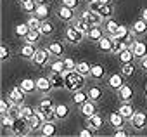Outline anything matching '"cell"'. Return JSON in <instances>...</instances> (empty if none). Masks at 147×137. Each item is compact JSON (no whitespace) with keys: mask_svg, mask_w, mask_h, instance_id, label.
Masks as SVG:
<instances>
[{"mask_svg":"<svg viewBox=\"0 0 147 137\" xmlns=\"http://www.w3.org/2000/svg\"><path fill=\"white\" fill-rule=\"evenodd\" d=\"M85 77L82 73H78L76 70L73 71H66L64 73V89L69 90V92H75V90H80L85 87Z\"/></svg>","mask_w":147,"mask_h":137,"instance_id":"6da1fadb","label":"cell"},{"mask_svg":"<svg viewBox=\"0 0 147 137\" xmlns=\"http://www.w3.org/2000/svg\"><path fill=\"white\" fill-rule=\"evenodd\" d=\"M85 37H87V35H85L83 31H80L75 24H69V26L66 28V31H64V40H66L69 45H80Z\"/></svg>","mask_w":147,"mask_h":137,"instance_id":"7a4b0ae2","label":"cell"},{"mask_svg":"<svg viewBox=\"0 0 147 137\" xmlns=\"http://www.w3.org/2000/svg\"><path fill=\"white\" fill-rule=\"evenodd\" d=\"M113 38H114V40H118V42H123L125 45H128V47H130L137 37L131 33V30H130V28H126V26L119 24V28L116 30V33L113 35Z\"/></svg>","mask_w":147,"mask_h":137,"instance_id":"3957f363","label":"cell"},{"mask_svg":"<svg viewBox=\"0 0 147 137\" xmlns=\"http://www.w3.org/2000/svg\"><path fill=\"white\" fill-rule=\"evenodd\" d=\"M50 57H52V54L49 52V49H36V52H35V56H33V59H31V62H33V66H36V68H45L49 62H50Z\"/></svg>","mask_w":147,"mask_h":137,"instance_id":"277c9868","label":"cell"},{"mask_svg":"<svg viewBox=\"0 0 147 137\" xmlns=\"http://www.w3.org/2000/svg\"><path fill=\"white\" fill-rule=\"evenodd\" d=\"M11 134H14V135H28V134H31L30 121H28L26 118H23V116L14 118V125H12Z\"/></svg>","mask_w":147,"mask_h":137,"instance_id":"5b68a950","label":"cell"},{"mask_svg":"<svg viewBox=\"0 0 147 137\" xmlns=\"http://www.w3.org/2000/svg\"><path fill=\"white\" fill-rule=\"evenodd\" d=\"M128 121H130V125H131L137 132H140V130H144V128L147 127V113H145V111H135L133 116H131Z\"/></svg>","mask_w":147,"mask_h":137,"instance_id":"8992f818","label":"cell"},{"mask_svg":"<svg viewBox=\"0 0 147 137\" xmlns=\"http://www.w3.org/2000/svg\"><path fill=\"white\" fill-rule=\"evenodd\" d=\"M55 16L61 19V21H64V23H73L75 21V9H71V7H66V5H59L57 9H55Z\"/></svg>","mask_w":147,"mask_h":137,"instance_id":"52a82bcc","label":"cell"},{"mask_svg":"<svg viewBox=\"0 0 147 137\" xmlns=\"http://www.w3.org/2000/svg\"><path fill=\"white\" fill-rule=\"evenodd\" d=\"M80 18L85 19V21H88L90 26H100V24L104 23V18H102L99 12H94V11H90V9L83 11V12L80 14Z\"/></svg>","mask_w":147,"mask_h":137,"instance_id":"ba28073f","label":"cell"},{"mask_svg":"<svg viewBox=\"0 0 147 137\" xmlns=\"http://www.w3.org/2000/svg\"><path fill=\"white\" fill-rule=\"evenodd\" d=\"M36 113L43 118V121H54L55 118V106H36Z\"/></svg>","mask_w":147,"mask_h":137,"instance_id":"9c48e42d","label":"cell"},{"mask_svg":"<svg viewBox=\"0 0 147 137\" xmlns=\"http://www.w3.org/2000/svg\"><path fill=\"white\" fill-rule=\"evenodd\" d=\"M97 49L100 50V52H109V54H113V49H114V38L111 37V35H104L99 42H97Z\"/></svg>","mask_w":147,"mask_h":137,"instance_id":"30bf717a","label":"cell"},{"mask_svg":"<svg viewBox=\"0 0 147 137\" xmlns=\"http://www.w3.org/2000/svg\"><path fill=\"white\" fill-rule=\"evenodd\" d=\"M107 85H109V89H113V90L118 92L125 85V77L121 75V71L119 73H111L109 78H107Z\"/></svg>","mask_w":147,"mask_h":137,"instance_id":"8fae6325","label":"cell"},{"mask_svg":"<svg viewBox=\"0 0 147 137\" xmlns=\"http://www.w3.org/2000/svg\"><path fill=\"white\" fill-rule=\"evenodd\" d=\"M52 89H54V87H52V82H50L49 77H40V78H36V90H38L40 94L47 96V94H50Z\"/></svg>","mask_w":147,"mask_h":137,"instance_id":"7c38bea8","label":"cell"},{"mask_svg":"<svg viewBox=\"0 0 147 137\" xmlns=\"http://www.w3.org/2000/svg\"><path fill=\"white\" fill-rule=\"evenodd\" d=\"M125 121H126V118H125L119 111H114V113H111V115L107 116V123H109L113 128H123V127H125Z\"/></svg>","mask_w":147,"mask_h":137,"instance_id":"4fadbf2b","label":"cell"},{"mask_svg":"<svg viewBox=\"0 0 147 137\" xmlns=\"http://www.w3.org/2000/svg\"><path fill=\"white\" fill-rule=\"evenodd\" d=\"M104 125H106V120H104V116H100L99 113H95L94 116L87 118V127H90L94 132H97V130L104 128Z\"/></svg>","mask_w":147,"mask_h":137,"instance_id":"5bb4252c","label":"cell"},{"mask_svg":"<svg viewBox=\"0 0 147 137\" xmlns=\"http://www.w3.org/2000/svg\"><path fill=\"white\" fill-rule=\"evenodd\" d=\"M130 47H131V50H133L135 59H140V57H144V56L147 54V43L142 42V40H137V38H135Z\"/></svg>","mask_w":147,"mask_h":137,"instance_id":"9a60e30c","label":"cell"},{"mask_svg":"<svg viewBox=\"0 0 147 137\" xmlns=\"http://www.w3.org/2000/svg\"><path fill=\"white\" fill-rule=\"evenodd\" d=\"M9 99L12 101V102H16V104H24V96H26V92L18 85V87H12L11 90H9Z\"/></svg>","mask_w":147,"mask_h":137,"instance_id":"2e32d148","label":"cell"},{"mask_svg":"<svg viewBox=\"0 0 147 137\" xmlns=\"http://www.w3.org/2000/svg\"><path fill=\"white\" fill-rule=\"evenodd\" d=\"M131 33L135 35V37H144V35H147V21L145 19H142V18H138L133 24H131Z\"/></svg>","mask_w":147,"mask_h":137,"instance_id":"e0dca14e","label":"cell"},{"mask_svg":"<svg viewBox=\"0 0 147 137\" xmlns=\"http://www.w3.org/2000/svg\"><path fill=\"white\" fill-rule=\"evenodd\" d=\"M88 99H90V97H88V92H87V90H83V89H80V90H75V92H71V101L75 102L78 108H80L82 104H85Z\"/></svg>","mask_w":147,"mask_h":137,"instance_id":"ac0fdd59","label":"cell"},{"mask_svg":"<svg viewBox=\"0 0 147 137\" xmlns=\"http://www.w3.org/2000/svg\"><path fill=\"white\" fill-rule=\"evenodd\" d=\"M35 52H36V47H35V43H30V42H24V45H21V49H19V56L28 61L33 59Z\"/></svg>","mask_w":147,"mask_h":137,"instance_id":"d6986e66","label":"cell"},{"mask_svg":"<svg viewBox=\"0 0 147 137\" xmlns=\"http://www.w3.org/2000/svg\"><path fill=\"white\" fill-rule=\"evenodd\" d=\"M80 113L85 116V118H90V116H94L95 113H97V106H95V101H87L85 104H82L80 106Z\"/></svg>","mask_w":147,"mask_h":137,"instance_id":"ffe728a7","label":"cell"},{"mask_svg":"<svg viewBox=\"0 0 147 137\" xmlns=\"http://www.w3.org/2000/svg\"><path fill=\"white\" fill-rule=\"evenodd\" d=\"M47 49L52 54V57H64V45H62V42H50Z\"/></svg>","mask_w":147,"mask_h":137,"instance_id":"44dd1931","label":"cell"},{"mask_svg":"<svg viewBox=\"0 0 147 137\" xmlns=\"http://www.w3.org/2000/svg\"><path fill=\"white\" fill-rule=\"evenodd\" d=\"M104 35H106L104 28H100V26H92V28H90V31L87 33V38L97 43V42H99V40H100V38H102Z\"/></svg>","mask_w":147,"mask_h":137,"instance_id":"7402d4cb","label":"cell"},{"mask_svg":"<svg viewBox=\"0 0 147 137\" xmlns=\"http://www.w3.org/2000/svg\"><path fill=\"white\" fill-rule=\"evenodd\" d=\"M40 134H42L43 137H52V135H55V134H57L55 123H54V121H43V125H42V128H40Z\"/></svg>","mask_w":147,"mask_h":137,"instance_id":"603a6c76","label":"cell"},{"mask_svg":"<svg viewBox=\"0 0 147 137\" xmlns=\"http://www.w3.org/2000/svg\"><path fill=\"white\" fill-rule=\"evenodd\" d=\"M90 77H92L94 80H102V78L106 77V68H104V64H100V62H97V64H92Z\"/></svg>","mask_w":147,"mask_h":137,"instance_id":"cb8c5ba5","label":"cell"},{"mask_svg":"<svg viewBox=\"0 0 147 137\" xmlns=\"http://www.w3.org/2000/svg\"><path fill=\"white\" fill-rule=\"evenodd\" d=\"M67 116H69V106L64 104V102L55 104V118H57L59 121H62V120H66Z\"/></svg>","mask_w":147,"mask_h":137,"instance_id":"d4e9b609","label":"cell"},{"mask_svg":"<svg viewBox=\"0 0 147 137\" xmlns=\"http://www.w3.org/2000/svg\"><path fill=\"white\" fill-rule=\"evenodd\" d=\"M126 120H130L131 116H133V113H135V109H133V106H131V102L130 101H123L121 104H119V109H118Z\"/></svg>","mask_w":147,"mask_h":137,"instance_id":"484cf974","label":"cell"},{"mask_svg":"<svg viewBox=\"0 0 147 137\" xmlns=\"http://www.w3.org/2000/svg\"><path fill=\"white\" fill-rule=\"evenodd\" d=\"M49 66H50V71H54V73H66L64 59H61V57H55L54 61H50Z\"/></svg>","mask_w":147,"mask_h":137,"instance_id":"4316f807","label":"cell"},{"mask_svg":"<svg viewBox=\"0 0 147 137\" xmlns=\"http://www.w3.org/2000/svg\"><path fill=\"white\" fill-rule=\"evenodd\" d=\"M35 16H36L40 21H47V19L50 18L49 4H42V5H38V7H36V11H35Z\"/></svg>","mask_w":147,"mask_h":137,"instance_id":"83f0119b","label":"cell"},{"mask_svg":"<svg viewBox=\"0 0 147 137\" xmlns=\"http://www.w3.org/2000/svg\"><path fill=\"white\" fill-rule=\"evenodd\" d=\"M118 59H119V62H121V64H125V62H133L135 56H133V50H131V47H126V49H123V50L118 54Z\"/></svg>","mask_w":147,"mask_h":137,"instance_id":"f1b7e54d","label":"cell"},{"mask_svg":"<svg viewBox=\"0 0 147 137\" xmlns=\"http://www.w3.org/2000/svg\"><path fill=\"white\" fill-rule=\"evenodd\" d=\"M50 82H52V87L54 89H64V73H50L49 75Z\"/></svg>","mask_w":147,"mask_h":137,"instance_id":"f546056e","label":"cell"},{"mask_svg":"<svg viewBox=\"0 0 147 137\" xmlns=\"http://www.w3.org/2000/svg\"><path fill=\"white\" fill-rule=\"evenodd\" d=\"M19 87H21L26 94H31V92L36 90V80H33V78H23L21 83H19Z\"/></svg>","mask_w":147,"mask_h":137,"instance_id":"4dcf8cb0","label":"cell"},{"mask_svg":"<svg viewBox=\"0 0 147 137\" xmlns=\"http://www.w3.org/2000/svg\"><path fill=\"white\" fill-rule=\"evenodd\" d=\"M88 97H90V101H100L102 97H104V90H102V87H99V85H94V87H88Z\"/></svg>","mask_w":147,"mask_h":137,"instance_id":"1f68e13d","label":"cell"},{"mask_svg":"<svg viewBox=\"0 0 147 137\" xmlns=\"http://www.w3.org/2000/svg\"><path fill=\"white\" fill-rule=\"evenodd\" d=\"M133 96H135V94H133V89H131L130 85H126V83L118 90V97H119L121 101H131Z\"/></svg>","mask_w":147,"mask_h":137,"instance_id":"d6a6232c","label":"cell"},{"mask_svg":"<svg viewBox=\"0 0 147 137\" xmlns=\"http://www.w3.org/2000/svg\"><path fill=\"white\" fill-rule=\"evenodd\" d=\"M36 7H38V4H36V0H21V9L26 12V14H35V11H36Z\"/></svg>","mask_w":147,"mask_h":137,"instance_id":"836d02e7","label":"cell"},{"mask_svg":"<svg viewBox=\"0 0 147 137\" xmlns=\"http://www.w3.org/2000/svg\"><path fill=\"white\" fill-rule=\"evenodd\" d=\"M118 28H119V24H118L113 18H109V19L104 21V31H106V35H111V37H113Z\"/></svg>","mask_w":147,"mask_h":137,"instance_id":"e575fe53","label":"cell"},{"mask_svg":"<svg viewBox=\"0 0 147 137\" xmlns=\"http://www.w3.org/2000/svg\"><path fill=\"white\" fill-rule=\"evenodd\" d=\"M30 128H31V132H36V130H40L42 128V125H43V118L38 115V113H35L30 120Z\"/></svg>","mask_w":147,"mask_h":137,"instance_id":"d590c367","label":"cell"},{"mask_svg":"<svg viewBox=\"0 0 147 137\" xmlns=\"http://www.w3.org/2000/svg\"><path fill=\"white\" fill-rule=\"evenodd\" d=\"M76 71L82 73L85 78H88V77H90V71H92V64L87 62V61H80V62L76 64Z\"/></svg>","mask_w":147,"mask_h":137,"instance_id":"8d00e7d4","label":"cell"},{"mask_svg":"<svg viewBox=\"0 0 147 137\" xmlns=\"http://www.w3.org/2000/svg\"><path fill=\"white\" fill-rule=\"evenodd\" d=\"M42 37H43V35L40 33V30H30L28 35L24 37V42H30V43H35V45H36Z\"/></svg>","mask_w":147,"mask_h":137,"instance_id":"74e56055","label":"cell"},{"mask_svg":"<svg viewBox=\"0 0 147 137\" xmlns=\"http://www.w3.org/2000/svg\"><path fill=\"white\" fill-rule=\"evenodd\" d=\"M73 24H75L80 31H83L85 35H87V33L90 31V28H92V26H90V23H88V21H85V19H82V18L75 19V21H73Z\"/></svg>","mask_w":147,"mask_h":137,"instance_id":"f35d334b","label":"cell"},{"mask_svg":"<svg viewBox=\"0 0 147 137\" xmlns=\"http://www.w3.org/2000/svg\"><path fill=\"white\" fill-rule=\"evenodd\" d=\"M99 14H100L104 19H109V18H113V14H114V7H113V4L100 5V9H99Z\"/></svg>","mask_w":147,"mask_h":137,"instance_id":"ab89813d","label":"cell"},{"mask_svg":"<svg viewBox=\"0 0 147 137\" xmlns=\"http://www.w3.org/2000/svg\"><path fill=\"white\" fill-rule=\"evenodd\" d=\"M40 33L43 37H50L54 33V24L47 19V21H42V26H40Z\"/></svg>","mask_w":147,"mask_h":137,"instance_id":"60d3db41","label":"cell"},{"mask_svg":"<svg viewBox=\"0 0 147 137\" xmlns=\"http://www.w3.org/2000/svg\"><path fill=\"white\" fill-rule=\"evenodd\" d=\"M133 73H135V64H133V62H125V64H121V75H123L125 78L131 77Z\"/></svg>","mask_w":147,"mask_h":137,"instance_id":"b9f144b4","label":"cell"},{"mask_svg":"<svg viewBox=\"0 0 147 137\" xmlns=\"http://www.w3.org/2000/svg\"><path fill=\"white\" fill-rule=\"evenodd\" d=\"M12 104H14V102L9 99V96H7V97H4L2 101H0V115H7V113L11 111Z\"/></svg>","mask_w":147,"mask_h":137,"instance_id":"7bdbcfd3","label":"cell"},{"mask_svg":"<svg viewBox=\"0 0 147 137\" xmlns=\"http://www.w3.org/2000/svg\"><path fill=\"white\" fill-rule=\"evenodd\" d=\"M14 31H16V35H18V37L24 38V37L28 35V31H30V26H28V23H19V24L14 28Z\"/></svg>","mask_w":147,"mask_h":137,"instance_id":"ee69618b","label":"cell"},{"mask_svg":"<svg viewBox=\"0 0 147 137\" xmlns=\"http://www.w3.org/2000/svg\"><path fill=\"white\" fill-rule=\"evenodd\" d=\"M28 26H30V30H40V26H42V21L35 16V14H31L30 18H28Z\"/></svg>","mask_w":147,"mask_h":137,"instance_id":"f6af8a7d","label":"cell"},{"mask_svg":"<svg viewBox=\"0 0 147 137\" xmlns=\"http://www.w3.org/2000/svg\"><path fill=\"white\" fill-rule=\"evenodd\" d=\"M36 113V109H33L31 106H26V104H21V116L23 118H26V120H30L33 115Z\"/></svg>","mask_w":147,"mask_h":137,"instance_id":"bcb514c9","label":"cell"},{"mask_svg":"<svg viewBox=\"0 0 147 137\" xmlns=\"http://www.w3.org/2000/svg\"><path fill=\"white\" fill-rule=\"evenodd\" d=\"M0 123H2V127H4V128H11V130H12L14 118H12L11 115H2V121H0Z\"/></svg>","mask_w":147,"mask_h":137,"instance_id":"7dc6e473","label":"cell"},{"mask_svg":"<svg viewBox=\"0 0 147 137\" xmlns=\"http://www.w3.org/2000/svg\"><path fill=\"white\" fill-rule=\"evenodd\" d=\"M76 61L73 59V57H64V66H66V71H73V70H76Z\"/></svg>","mask_w":147,"mask_h":137,"instance_id":"c3c4849f","label":"cell"},{"mask_svg":"<svg viewBox=\"0 0 147 137\" xmlns=\"http://www.w3.org/2000/svg\"><path fill=\"white\" fill-rule=\"evenodd\" d=\"M0 57H2V61H7L9 57H11V50H9V47L4 43V45H0Z\"/></svg>","mask_w":147,"mask_h":137,"instance_id":"681fc988","label":"cell"},{"mask_svg":"<svg viewBox=\"0 0 147 137\" xmlns=\"http://www.w3.org/2000/svg\"><path fill=\"white\" fill-rule=\"evenodd\" d=\"M61 4L66 5V7H71V9H76L78 4H80V0H61Z\"/></svg>","mask_w":147,"mask_h":137,"instance_id":"f907efd6","label":"cell"},{"mask_svg":"<svg viewBox=\"0 0 147 137\" xmlns=\"http://www.w3.org/2000/svg\"><path fill=\"white\" fill-rule=\"evenodd\" d=\"M100 5H102V4H99L97 0H94V2H88V9H90V11H94V12H99Z\"/></svg>","mask_w":147,"mask_h":137,"instance_id":"816d5d0a","label":"cell"},{"mask_svg":"<svg viewBox=\"0 0 147 137\" xmlns=\"http://www.w3.org/2000/svg\"><path fill=\"white\" fill-rule=\"evenodd\" d=\"M90 135H94V130H92L90 127H87V128H82V130H80V137H90Z\"/></svg>","mask_w":147,"mask_h":137,"instance_id":"f5cc1de1","label":"cell"},{"mask_svg":"<svg viewBox=\"0 0 147 137\" xmlns=\"http://www.w3.org/2000/svg\"><path fill=\"white\" fill-rule=\"evenodd\" d=\"M138 66L142 68L144 71H147V54H145L144 57H140V59H138Z\"/></svg>","mask_w":147,"mask_h":137,"instance_id":"db71d44e","label":"cell"},{"mask_svg":"<svg viewBox=\"0 0 147 137\" xmlns=\"http://www.w3.org/2000/svg\"><path fill=\"white\" fill-rule=\"evenodd\" d=\"M114 135H116V137H126V135H128V132H126V130H121V128H118V130L114 132Z\"/></svg>","mask_w":147,"mask_h":137,"instance_id":"11a10c76","label":"cell"},{"mask_svg":"<svg viewBox=\"0 0 147 137\" xmlns=\"http://www.w3.org/2000/svg\"><path fill=\"white\" fill-rule=\"evenodd\" d=\"M140 18L147 21V7H145V9H142V12H140Z\"/></svg>","mask_w":147,"mask_h":137,"instance_id":"9f6ffc18","label":"cell"},{"mask_svg":"<svg viewBox=\"0 0 147 137\" xmlns=\"http://www.w3.org/2000/svg\"><path fill=\"white\" fill-rule=\"evenodd\" d=\"M99 4H102V5H106V4H111V0H97Z\"/></svg>","mask_w":147,"mask_h":137,"instance_id":"6f0895ef","label":"cell"},{"mask_svg":"<svg viewBox=\"0 0 147 137\" xmlns=\"http://www.w3.org/2000/svg\"><path fill=\"white\" fill-rule=\"evenodd\" d=\"M49 2H50V0H36V4H38V5H42V4H49Z\"/></svg>","mask_w":147,"mask_h":137,"instance_id":"680465c9","label":"cell"},{"mask_svg":"<svg viewBox=\"0 0 147 137\" xmlns=\"http://www.w3.org/2000/svg\"><path fill=\"white\" fill-rule=\"evenodd\" d=\"M144 90H145V97H147V83H145V89Z\"/></svg>","mask_w":147,"mask_h":137,"instance_id":"91938a15","label":"cell"},{"mask_svg":"<svg viewBox=\"0 0 147 137\" xmlns=\"http://www.w3.org/2000/svg\"><path fill=\"white\" fill-rule=\"evenodd\" d=\"M87 2H94V0H87Z\"/></svg>","mask_w":147,"mask_h":137,"instance_id":"94428289","label":"cell"}]
</instances>
